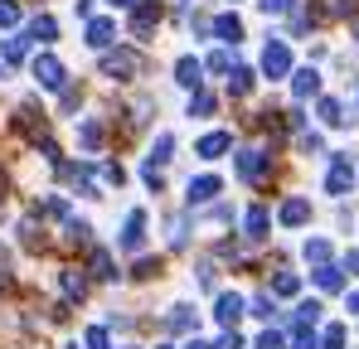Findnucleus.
<instances>
[{
	"instance_id": "0eeeda50",
	"label": "nucleus",
	"mask_w": 359,
	"mask_h": 349,
	"mask_svg": "<svg viewBox=\"0 0 359 349\" xmlns=\"http://www.w3.org/2000/svg\"><path fill=\"white\" fill-rule=\"evenodd\" d=\"M34 83L49 88V93H59V88H63V63L54 54H39V58H34Z\"/></svg>"
},
{
	"instance_id": "864d4df0",
	"label": "nucleus",
	"mask_w": 359,
	"mask_h": 349,
	"mask_svg": "<svg viewBox=\"0 0 359 349\" xmlns=\"http://www.w3.org/2000/svg\"><path fill=\"white\" fill-rule=\"evenodd\" d=\"M184 349H209V345H204V340H189V345H184Z\"/></svg>"
},
{
	"instance_id": "c85d7f7f",
	"label": "nucleus",
	"mask_w": 359,
	"mask_h": 349,
	"mask_svg": "<svg viewBox=\"0 0 359 349\" xmlns=\"http://www.w3.org/2000/svg\"><path fill=\"white\" fill-rule=\"evenodd\" d=\"M306 262L325 267V262H330V242H325V238H311V242H306Z\"/></svg>"
},
{
	"instance_id": "f704fd0d",
	"label": "nucleus",
	"mask_w": 359,
	"mask_h": 349,
	"mask_svg": "<svg viewBox=\"0 0 359 349\" xmlns=\"http://www.w3.org/2000/svg\"><path fill=\"white\" fill-rule=\"evenodd\" d=\"M316 349H345V325H325V335H320Z\"/></svg>"
},
{
	"instance_id": "aec40b11",
	"label": "nucleus",
	"mask_w": 359,
	"mask_h": 349,
	"mask_svg": "<svg viewBox=\"0 0 359 349\" xmlns=\"http://www.w3.org/2000/svg\"><path fill=\"white\" fill-rule=\"evenodd\" d=\"M88 267H93L97 282H117V272H112V252H107V247H93V262H88Z\"/></svg>"
},
{
	"instance_id": "3c124183",
	"label": "nucleus",
	"mask_w": 359,
	"mask_h": 349,
	"mask_svg": "<svg viewBox=\"0 0 359 349\" xmlns=\"http://www.w3.org/2000/svg\"><path fill=\"white\" fill-rule=\"evenodd\" d=\"M0 291H15V282H10V277H5V272H0Z\"/></svg>"
},
{
	"instance_id": "20e7f679",
	"label": "nucleus",
	"mask_w": 359,
	"mask_h": 349,
	"mask_svg": "<svg viewBox=\"0 0 359 349\" xmlns=\"http://www.w3.org/2000/svg\"><path fill=\"white\" fill-rule=\"evenodd\" d=\"M350 189H355V165H350L345 156H335V165H330V174H325V194L345 199Z\"/></svg>"
},
{
	"instance_id": "49530a36",
	"label": "nucleus",
	"mask_w": 359,
	"mask_h": 349,
	"mask_svg": "<svg viewBox=\"0 0 359 349\" xmlns=\"http://www.w3.org/2000/svg\"><path fill=\"white\" fill-rule=\"evenodd\" d=\"M257 5H262L267 15H287V10H292V0H257Z\"/></svg>"
},
{
	"instance_id": "7c9ffc66",
	"label": "nucleus",
	"mask_w": 359,
	"mask_h": 349,
	"mask_svg": "<svg viewBox=\"0 0 359 349\" xmlns=\"http://www.w3.org/2000/svg\"><path fill=\"white\" fill-rule=\"evenodd\" d=\"M320 116H325V126H345V121H350V116H345V107H340L335 97H325V102H320Z\"/></svg>"
},
{
	"instance_id": "bb28decb",
	"label": "nucleus",
	"mask_w": 359,
	"mask_h": 349,
	"mask_svg": "<svg viewBox=\"0 0 359 349\" xmlns=\"http://www.w3.org/2000/svg\"><path fill=\"white\" fill-rule=\"evenodd\" d=\"M78 141H83L88 151H102V121H83V126H78Z\"/></svg>"
},
{
	"instance_id": "09e8293b",
	"label": "nucleus",
	"mask_w": 359,
	"mask_h": 349,
	"mask_svg": "<svg viewBox=\"0 0 359 349\" xmlns=\"http://www.w3.org/2000/svg\"><path fill=\"white\" fill-rule=\"evenodd\" d=\"M345 272H350V277H359V252H345Z\"/></svg>"
},
{
	"instance_id": "473e14b6",
	"label": "nucleus",
	"mask_w": 359,
	"mask_h": 349,
	"mask_svg": "<svg viewBox=\"0 0 359 349\" xmlns=\"http://www.w3.org/2000/svg\"><path fill=\"white\" fill-rule=\"evenodd\" d=\"M297 291H301V277H297V272H282V277L272 282V296H297Z\"/></svg>"
},
{
	"instance_id": "de8ad7c7",
	"label": "nucleus",
	"mask_w": 359,
	"mask_h": 349,
	"mask_svg": "<svg viewBox=\"0 0 359 349\" xmlns=\"http://www.w3.org/2000/svg\"><path fill=\"white\" fill-rule=\"evenodd\" d=\"M170 247H184V219H170Z\"/></svg>"
},
{
	"instance_id": "f257e3e1",
	"label": "nucleus",
	"mask_w": 359,
	"mask_h": 349,
	"mask_svg": "<svg viewBox=\"0 0 359 349\" xmlns=\"http://www.w3.org/2000/svg\"><path fill=\"white\" fill-rule=\"evenodd\" d=\"M146 73V54L136 49H117V54H102V78H117V83H131Z\"/></svg>"
},
{
	"instance_id": "c756f323",
	"label": "nucleus",
	"mask_w": 359,
	"mask_h": 349,
	"mask_svg": "<svg viewBox=\"0 0 359 349\" xmlns=\"http://www.w3.org/2000/svg\"><path fill=\"white\" fill-rule=\"evenodd\" d=\"M189 116H214V97H209L204 88H194V97H189Z\"/></svg>"
},
{
	"instance_id": "2eb2a0df",
	"label": "nucleus",
	"mask_w": 359,
	"mask_h": 349,
	"mask_svg": "<svg viewBox=\"0 0 359 349\" xmlns=\"http://www.w3.org/2000/svg\"><path fill=\"white\" fill-rule=\"evenodd\" d=\"M25 39L54 44V39H59V25H54V15H34V20H29V34H25Z\"/></svg>"
},
{
	"instance_id": "423d86ee",
	"label": "nucleus",
	"mask_w": 359,
	"mask_h": 349,
	"mask_svg": "<svg viewBox=\"0 0 359 349\" xmlns=\"http://www.w3.org/2000/svg\"><path fill=\"white\" fill-rule=\"evenodd\" d=\"M141 247H146V214L131 209L126 224H121V252H141Z\"/></svg>"
},
{
	"instance_id": "5701e85b",
	"label": "nucleus",
	"mask_w": 359,
	"mask_h": 349,
	"mask_svg": "<svg viewBox=\"0 0 359 349\" xmlns=\"http://www.w3.org/2000/svg\"><path fill=\"white\" fill-rule=\"evenodd\" d=\"M229 93L233 97H248L252 93V68H229Z\"/></svg>"
},
{
	"instance_id": "58836bf2",
	"label": "nucleus",
	"mask_w": 359,
	"mask_h": 349,
	"mask_svg": "<svg viewBox=\"0 0 359 349\" xmlns=\"http://www.w3.org/2000/svg\"><path fill=\"white\" fill-rule=\"evenodd\" d=\"M83 340H88V349H112V340H107V325H93Z\"/></svg>"
},
{
	"instance_id": "4c0bfd02",
	"label": "nucleus",
	"mask_w": 359,
	"mask_h": 349,
	"mask_svg": "<svg viewBox=\"0 0 359 349\" xmlns=\"http://www.w3.org/2000/svg\"><path fill=\"white\" fill-rule=\"evenodd\" d=\"M297 146L306 151V156H320V151H325V141H320L316 131H301V136H297Z\"/></svg>"
},
{
	"instance_id": "1a4fd4ad",
	"label": "nucleus",
	"mask_w": 359,
	"mask_h": 349,
	"mask_svg": "<svg viewBox=\"0 0 359 349\" xmlns=\"http://www.w3.org/2000/svg\"><path fill=\"white\" fill-rule=\"evenodd\" d=\"M219 189H224L219 174H199V179H189V204H209Z\"/></svg>"
},
{
	"instance_id": "b1692460",
	"label": "nucleus",
	"mask_w": 359,
	"mask_h": 349,
	"mask_svg": "<svg viewBox=\"0 0 359 349\" xmlns=\"http://www.w3.org/2000/svg\"><path fill=\"white\" fill-rule=\"evenodd\" d=\"M165 330H194V310L189 306H170V315H165Z\"/></svg>"
},
{
	"instance_id": "6e6552de",
	"label": "nucleus",
	"mask_w": 359,
	"mask_h": 349,
	"mask_svg": "<svg viewBox=\"0 0 359 349\" xmlns=\"http://www.w3.org/2000/svg\"><path fill=\"white\" fill-rule=\"evenodd\" d=\"M214 320L224 325V330H233L243 320V296H233V291H219V301H214Z\"/></svg>"
},
{
	"instance_id": "79ce46f5",
	"label": "nucleus",
	"mask_w": 359,
	"mask_h": 349,
	"mask_svg": "<svg viewBox=\"0 0 359 349\" xmlns=\"http://www.w3.org/2000/svg\"><path fill=\"white\" fill-rule=\"evenodd\" d=\"M209 68H214V73H229V68H233V54H229V49L209 54Z\"/></svg>"
},
{
	"instance_id": "a19ab883",
	"label": "nucleus",
	"mask_w": 359,
	"mask_h": 349,
	"mask_svg": "<svg viewBox=\"0 0 359 349\" xmlns=\"http://www.w3.org/2000/svg\"><path fill=\"white\" fill-rule=\"evenodd\" d=\"M292 349H316V335H311V325H297V335H292Z\"/></svg>"
},
{
	"instance_id": "ea45409f",
	"label": "nucleus",
	"mask_w": 359,
	"mask_h": 349,
	"mask_svg": "<svg viewBox=\"0 0 359 349\" xmlns=\"http://www.w3.org/2000/svg\"><path fill=\"white\" fill-rule=\"evenodd\" d=\"M257 349H287L282 330H262V335H257Z\"/></svg>"
},
{
	"instance_id": "f8f14e48",
	"label": "nucleus",
	"mask_w": 359,
	"mask_h": 349,
	"mask_svg": "<svg viewBox=\"0 0 359 349\" xmlns=\"http://www.w3.org/2000/svg\"><path fill=\"white\" fill-rule=\"evenodd\" d=\"M229 146H233V136H229V131H209V136H204V141H199L194 151H199L204 160H219V156H224Z\"/></svg>"
},
{
	"instance_id": "c03bdc74",
	"label": "nucleus",
	"mask_w": 359,
	"mask_h": 349,
	"mask_svg": "<svg viewBox=\"0 0 359 349\" xmlns=\"http://www.w3.org/2000/svg\"><path fill=\"white\" fill-rule=\"evenodd\" d=\"M156 272H161V262H151V257H141V262H136V277H141V282H151Z\"/></svg>"
},
{
	"instance_id": "f03ea898",
	"label": "nucleus",
	"mask_w": 359,
	"mask_h": 349,
	"mask_svg": "<svg viewBox=\"0 0 359 349\" xmlns=\"http://www.w3.org/2000/svg\"><path fill=\"white\" fill-rule=\"evenodd\" d=\"M238 174L248 179V184H262V179L272 174V156H267L262 146H248V151H238Z\"/></svg>"
},
{
	"instance_id": "72a5a7b5",
	"label": "nucleus",
	"mask_w": 359,
	"mask_h": 349,
	"mask_svg": "<svg viewBox=\"0 0 359 349\" xmlns=\"http://www.w3.org/2000/svg\"><path fill=\"white\" fill-rule=\"evenodd\" d=\"M68 242H73V247H88V242H93V228H88L83 219H78V224L68 219Z\"/></svg>"
},
{
	"instance_id": "ddd939ff",
	"label": "nucleus",
	"mask_w": 359,
	"mask_h": 349,
	"mask_svg": "<svg viewBox=\"0 0 359 349\" xmlns=\"http://www.w3.org/2000/svg\"><path fill=\"white\" fill-rule=\"evenodd\" d=\"M199 73H204V63H199V58H180V63H175V83H180V88H189V93L204 83Z\"/></svg>"
},
{
	"instance_id": "6e6d98bb",
	"label": "nucleus",
	"mask_w": 359,
	"mask_h": 349,
	"mask_svg": "<svg viewBox=\"0 0 359 349\" xmlns=\"http://www.w3.org/2000/svg\"><path fill=\"white\" fill-rule=\"evenodd\" d=\"M0 78H5V63H0Z\"/></svg>"
},
{
	"instance_id": "cd10ccee",
	"label": "nucleus",
	"mask_w": 359,
	"mask_h": 349,
	"mask_svg": "<svg viewBox=\"0 0 359 349\" xmlns=\"http://www.w3.org/2000/svg\"><path fill=\"white\" fill-rule=\"evenodd\" d=\"M0 63H20V58L29 54V39H25V34H15V39H5V49H0Z\"/></svg>"
},
{
	"instance_id": "393cba45",
	"label": "nucleus",
	"mask_w": 359,
	"mask_h": 349,
	"mask_svg": "<svg viewBox=\"0 0 359 349\" xmlns=\"http://www.w3.org/2000/svg\"><path fill=\"white\" fill-rule=\"evenodd\" d=\"M243 315H257V320H272V296L257 291L252 301H243Z\"/></svg>"
},
{
	"instance_id": "603ef678",
	"label": "nucleus",
	"mask_w": 359,
	"mask_h": 349,
	"mask_svg": "<svg viewBox=\"0 0 359 349\" xmlns=\"http://www.w3.org/2000/svg\"><path fill=\"white\" fill-rule=\"evenodd\" d=\"M350 310H355V315H359V291H355V296H350Z\"/></svg>"
},
{
	"instance_id": "7ed1b4c3",
	"label": "nucleus",
	"mask_w": 359,
	"mask_h": 349,
	"mask_svg": "<svg viewBox=\"0 0 359 349\" xmlns=\"http://www.w3.org/2000/svg\"><path fill=\"white\" fill-rule=\"evenodd\" d=\"M262 73H267V78H287V73H292V49H287V39H272V44L262 49Z\"/></svg>"
},
{
	"instance_id": "e433bc0d",
	"label": "nucleus",
	"mask_w": 359,
	"mask_h": 349,
	"mask_svg": "<svg viewBox=\"0 0 359 349\" xmlns=\"http://www.w3.org/2000/svg\"><path fill=\"white\" fill-rule=\"evenodd\" d=\"M20 25V5L15 0H0V29H15Z\"/></svg>"
},
{
	"instance_id": "412c9836",
	"label": "nucleus",
	"mask_w": 359,
	"mask_h": 349,
	"mask_svg": "<svg viewBox=\"0 0 359 349\" xmlns=\"http://www.w3.org/2000/svg\"><path fill=\"white\" fill-rule=\"evenodd\" d=\"M267 224H272V219H267V209H262V204H252V209H248V219H243L248 238H267Z\"/></svg>"
},
{
	"instance_id": "6ab92c4d",
	"label": "nucleus",
	"mask_w": 359,
	"mask_h": 349,
	"mask_svg": "<svg viewBox=\"0 0 359 349\" xmlns=\"http://www.w3.org/2000/svg\"><path fill=\"white\" fill-rule=\"evenodd\" d=\"M170 151H175V136H170V131H161V136H156V146H151V156H146V165H156V170H161V165L170 160Z\"/></svg>"
},
{
	"instance_id": "9d476101",
	"label": "nucleus",
	"mask_w": 359,
	"mask_h": 349,
	"mask_svg": "<svg viewBox=\"0 0 359 349\" xmlns=\"http://www.w3.org/2000/svg\"><path fill=\"white\" fill-rule=\"evenodd\" d=\"M277 219H282L287 228H301V224H311V204H306L301 194H292V199L282 204V214H277Z\"/></svg>"
},
{
	"instance_id": "5fc2aeb1",
	"label": "nucleus",
	"mask_w": 359,
	"mask_h": 349,
	"mask_svg": "<svg viewBox=\"0 0 359 349\" xmlns=\"http://www.w3.org/2000/svg\"><path fill=\"white\" fill-rule=\"evenodd\" d=\"M112 5H121V10H126V5H136V0H112Z\"/></svg>"
},
{
	"instance_id": "4468645a",
	"label": "nucleus",
	"mask_w": 359,
	"mask_h": 349,
	"mask_svg": "<svg viewBox=\"0 0 359 349\" xmlns=\"http://www.w3.org/2000/svg\"><path fill=\"white\" fill-rule=\"evenodd\" d=\"M15 126H20V131H25L29 141H44V112H34V107H20Z\"/></svg>"
},
{
	"instance_id": "dca6fc26",
	"label": "nucleus",
	"mask_w": 359,
	"mask_h": 349,
	"mask_svg": "<svg viewBox=\"0 0 359 349\" xmlns=\"http://www.w3.org/2000/svg\"><path fill=\"white\" fill-rule=\"evenodd\" d=\"M112 34H117V25H112V20H88V44H93V49H102V54H107Z\"/></svg>"
},
{
	"instance_id": "a878e982",
	"label": "nucleus",
	"mask_w": 359,
	"mask_h": 349,
	"mask_svg": "<svg viewBox=\"0 0 359 349\" xmlns=\"http://www.w3.org/2000/svg\"><path fill=\"white\" fill-rule=\"evenodd\" d=\"M316 287H320V291H340V287H345L340 267H330V262H325V267H316Z\"/></svg>"
},
{
	"instance_id": "9b49d317",
	"label": "nucleus",
	"mask_w": 359,
	"mask_h": 349,
	"mask_svg": "<svg viewBox=\"0 0 359 349\" xmlns=\"http://www.w3.org/2000/svg\"><path fill=\"white\" fill-rule=\"evenodd\" d=\"M209 34H219L224 44H238L243 39V20L238 15H219V20H209Z\"/></svg>"
},
{
	"instance_id": "f3484780",
	"label": "nucleus",
	"mask_w": 359,
	"mask_h": 349,
	"mask_svg": "<svg viewBox=\"0 0 359 349\" xmlns=\"http://www.w3.org/2000/svg\"><path fill=\"white\" fill-rule=\"evenodd\" d=\"M59 287H63V296H68V301H83V296H88V277H83L78 267H63Z\"/></svg>"
},
{
	"instance_id": "4be33fe9",
	"label": "nucleus",
	"mask_w": 359,
	"mask_h": 349,
	"mask_svg": "<svg viewBox=\"0 0 359 349\" xmlns=\"http://www.w3.org/2000/svg\"><path fill=\"white\" fill-rule=\"evenodd\" d=\"M359 10V0H320V15L325 20H350Z\"/></svg>"
},
{
	"instance_id": "8fccbe9b",
	"label": "nucleus",
	"mask_w": 359,
	"mask_h": 349,
	"mask_svg": "<svg viewBox=\"0 0 359 349\" xmlns=\"http://www.w3.org/2000/svg\"><path fill=\"white\" fill-rule=\"evenodd\" d=\"M73 10H78V15L88 20V15H93V0H73Z\"/></svg>"
},
{
	"instance_id": "a18cd8bd",
	"label": "nucleus",
	"mask_w": 359,
	"mask_h": 349,
	"mask_svg": "<svg viewBox=\"0 0 359 349\" xmlns=\"http://www.w3.org/2000/svg\"><path fill=\"white\" fill-rule=\"evenodd\" d=\"M209 349H243L238 330H224V335H219V345H209Z\"/></svg>"
},
{
	"instance_id": "39448f33",
	"label": "nucleus",
	"mask_w": 359,
	"mask_h": 349,
	"mask_svg": "<svg viewBox=\"0 0 359 349\" xmlns=\"http://www.w3.org/2000/svg\"><path fill=\"white\" fill-rule=\"evenodd\" d=\"M161 15H165L161 0H136V5H131V34H151V29L161 25Z\"/></svg>"
},
{
	"instance_id": "37998d69",
	"label": "nucleus",
	"mask_w": 359,
	"mask_h": 349,
	"mask_svg": "<svg viewBox=\"0 0 359 349\" xmlns=\"http://www.w3.org/2000/svg\"><path fill=\"white\" fill-rule=\"evenodd\" d=\"M97 174H102V184H121V179H126L121 165H97Z\"/></svg>"
},
{
	"instance_id": "c9c22d12",
	"label": "nucleus",
	"mask_w": 359,
	"mask_h": 349,
	"mask_svg": "<svg viewBox=\"0 0 359 349\" xmlns=\"http://www.w3.org/2000/svg\"><path fill=\"white\" fill-rule=\"evenodd\" d=\"M320 320V301H301L297 306V325H316Z\"/></svg>"
},
{
	"instance_id": "a211bd4d",
	"label": "nucleus",
	"mask_w": 359,
	"mask_h": 349,
	"mask_svg": "<svg viewBox=\"0 0 359 349\" xmlns=\"http://www.w3.org/2000/svg\"><path fill=\"white\" fill-rule=\"evenodd\" d=\"M292 93H297V97H316V93H320V73H316V68H301L297 78H292Z\"/></svg>"
},
{
	"instance_id": "2f4dec72",
	"label": "nucleus",
	"mask_w": 359,
	"mask_h": 349,
	"mask_svg": "<svg viewBox=\"0 0 359 349\" xmlns=\"http://www.w3.org/2000/svg\"><path fill=\"white\" fill-rule=\"evenodd\" d=\"M20 242H25L29 252H34V247H44V228H34V219H25V224H20Z\"/></svg>"
},
{
	"instance_id": "4d7b16f0",
	"label": "nucleus",
	"mask_w": 359,
	"mask_h": 349,
	"mask_svg": "<svg viewBox=\"0 0 359 349\" xmlns=\"http://www.w3.org/2000/svg\"><path fill=\"white\" fill-rule=\"evenodd\" d=\"M161 349H170V345H161Z\"/></svg>"
}]
</instances>
